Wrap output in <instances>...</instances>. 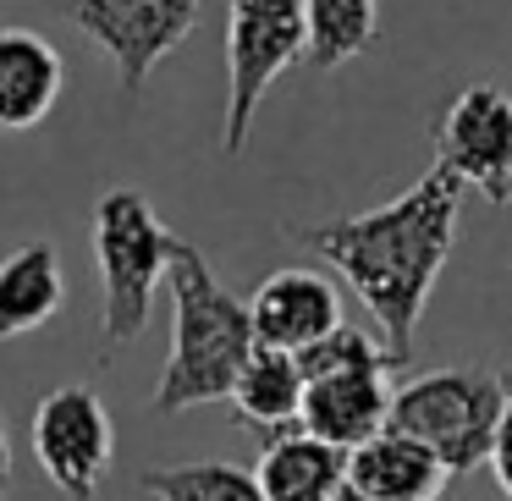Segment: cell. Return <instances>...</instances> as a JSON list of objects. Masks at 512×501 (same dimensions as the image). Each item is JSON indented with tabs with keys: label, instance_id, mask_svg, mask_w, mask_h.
<instances>
[{
	"label": "cell",
	"instance_id": "6da1fadb",
	"mask_svg": "<svg viewBox=\"0 0 512 501\" xmlns=\"http://www.w3.org/2000/svg\"><path fill=\"white\" fill-rule=\"evenodd\" d=\"M457 210H463V182L446 166H430L413 188H402L380 210L287 226V237L303 243L314 259L336 265V276L358 292L369 320L380 325L386 347L408 358L413 325H419L424 303H430L446 259H452Z\"/></svg>",
	"mask_w": 512,
	"mask_h": 501
},
{
	"label": "cell",
	"instance_id": "7a4b0ae2",
	"mask_svg": "<svg viewBox=\"0 0 512 501\" xmlns=\"http://www.w3.org/2000/svg\"><path fill=\"white\" fill-rule=\"evenodd\" d=\"M166 287H171V353H166V369H160L149 408L188 413V408L226 402L248 353L259 347L254 314H248V303L237 292H226V281L215 276L204 248H193L188 237L171 254Z\"/></svg>",
	"mask_w": 512,
	"mask_h": 501
},
{
	"label": "cell",
	"instance_id": "3957f363",
	"mask_svg": "<svg viewBox=\"0 0 512 501\" xmlns=\"http://www.w3.org/2000/svg\"><path fill=\"white\" fill-rule=\"evenodd\" d=\"M182 237L155 215L138 188H111L94 204V265H100V347L138 342L155 314V292L171 276Z\"/></svg>",
	"mask_w": 512,
	"mask_h": 501
},
{
	"label": "cell",
	"instance_id": "277c9868",
	"mask_svg": "<svg viewBox=\"0 0 512 501\" xmlns=\"http://www.w3.org/2000/svg\"><path fill=\"white\" fill-rule=\"evenodd\" d=\"M501 402H507V375L485 364H446L391 391V424L419 435L446 463V474H474L490 463Z\"/></svg>",
	"mask_w": 512,
	"mask_h": 501
},
{
	"label": "cell",
	"instance_id": "5b68a950",
	"mask_svg": "<svg viewBox=\"0 0 512 501\" xmlns=\"http://www.w3.org/2000/svg\"><path fill=\"white\" fill-rule=\"evenodd\" d=\"M292 61H309L303 0H226V116H221L226 155H237L248 144L259 100Z\"/></svg>",
	"mask_w": 512,
	"mask_h": 501
},
{
	"label": "cell",
	"instance_id": "8992f818",
	"mask_svg": "<svg viewBox=\"0 0 512 501\" xmlns=\"http://www.w3.org/2000/svg\"><path fill=\"white\" fill-rule=\"evenodd\" d=\"M56 17H67L94 50L116 67L127 100L144 94L155 67L193 34L199 0H39Z\"/></svg>",
	"mask_w": 512,
	"mask_h": 501
},
{
	"label": "cell",
	"instance_id": "52a82bcc",
	"mask_svg": "<svg viewBox=\"0 0 512 501\" xmlns=\"http://www.w3.org/2000/svg\"><path fill=\"white\" fill-rule=\"evenodd\" d=\"M34 457L45 479L72 501H94L116 457V424L94 386H56L34 408Z\"/></svg>",
	"mask_w": 512,
	"mask_h": 501
},
{
	"label": "cell",
	"instance_id": "ba28073f",
	"mask_svg": "<svg viewBox=\"0 0 512 501\" xmlns=\"http://www.w3.org/2000/svg\"><path fill=\"white\" fill-rule=\"evenodd\" d=\"M435 166L490 204H512V94L496 83H468L435 122Z\"/></svg>",
	"mask_w": 512,
	"mask_h": 501
},
{
	"label": "cell",
	"instance_id": "9c48e42d",
	"mask_svg": "<svg viewBox=\"0 0 512 501\" xmlns=\"http://www.w3.org/2000/svg\"><path fill=\"white\" fill-rule=\"evenodd\" d=\"M248 314H254V336L265 347H287V353H303L320 336H331L342 325V292H336L331 276L320 270L287 265L276 276H265L248 298Z\"/></svg>",
	"mask_w": 512,
	"mask_h": 501
},
{
	"label": "cell",
	"instance_id": "30bf717a",
	"mask_svg": "<svg viewBox=\"0 0 512 501\" xmlns=\"http://www.w3.org/2000/svg\"><path fill=\"white\" fill-rule=\"evenodd\" d=\"M298 424L325 435L342 452L364 446L375 430L391 424V369H331V375H309Z\"/></svg>",
	"mask_w": 512,
	"mask_h": 501
},
{
	"label": "cell",
	"instance_id": "8fae6325",
	"mask_svg": "<svg viewBox=\"0 0 512 501\" xmlns=\"http://www.w3.org/2000/svg\"><path fill=\"white\" fill-rule=\"evenodd\" d=\"M446 479L452 474L441 457L397 424L375 430L364 446L347 452V485L358 501H441Z\"/></svg>",
	"mask_w": 512,
	"mask_h": 501
},
{
	"label": "cell",
	"instance_id": "7c38bea8",
	"mask_svg": "<svg viewBox=\"0 0 512 501\" xmlns=\"http://www.w3.org/2000/svg\"><path fill=\"white\" fill-rule=\"evenodd\" d=\"M254 474L270 501H336L347 490V452L303 424H287L265 435Z\"/></svg>",
	"mask_w": 512,
	"mask_h": 501
},
{
	"label": "cell",
	"instance_id": "4fadbf2b",
	"mask_svg": "<svg viewBox=\"0 0 512 501\" xmlns=\"http://www.w3.org/2000/svg\"><path fill=\"white\" fill-rule=\"evenodd\" d=\"M61 83L67 67L45 34L0 28V127L6 133H28L45 122L61 100Z\"/></svg>",
	"mask_w": 512,
	"mask_h": 501
},
{
	"label": "cell",
	"instance_id": "5bb4252c",
	"mask_svg": "<svg viewBox=\"0 0 512 501\" xmlns=\"http://www.w3.org/2000/svg\"><path fill=\"white\" fill-rule=\"evenodd\" d=\"M61 303H67V270H61L56 243L34 237L0 259V342H17L50 325Z\"/></svg>",
	"mask_w": 512,
	"mask_h": 501
},
{
	"label": "cell",
	"instance_id": "9a60e30c",
	"mask_svg": "<svg viewBox=\"0 0 512 501\" xmlns=\"http://www.w3.org/2000/svg\"><path fill=\"white\" fill-rule=\"evenodd\" d=\"M303 386H309V375H303L298 353L259 342L254 353H248V364H243V375H237V386H232V397H226V402H232L237 424H243V430H254L259 441H265V435L298 424Z\"/></svg>",
	"mask_w": 512,
	"mask_h": 501
},
{
	"label": "cell",
	"instance_id": "2e32d148",
	"mask_svg": "<svg viewBox=\"0 0 512 501\" xmlns=\"http://www.w3.org/2000/svg\"><path fill=\"white\" fill-rule=\"evenodd\" d=\"M303 17L314 72H336L342 61L364 56L380 34V0H303Z\"/></svg>",
	"mask_w": 512,
	"mask_h": 501
},
{
	"label": "cell",
	"instance_id": "e0dca14e",
	"mask_svg": "<svg viewBox=\"0 0 512 501\" xmlns=\"http://www.w3.org/2000/svg\"><path fill=\"white\" fill-rule=\"evenodd\" d=\"M138 490L155 501H270L254 468L243 463H171L144 468Z\"/></svg>",
	"mask_w": 512,
	"mask_h": 501
},
{
	"label": "cell",
	"instance_id": "ac0fdd59",
	"mask_svg": "<svg viewBox=\"0 0 512 501\" xmlns=\"http://www.w3.org/2000/svg\"><path fill=\"white\" fill-rule=\"evenodd\" d=\"M298 364H303V375H331V369H397V364H408V358H397L380 336L358 331V325H336L331 336L303 347Z\"/></svg>",
	"mask_w": 512,
	"mask_h": 501
},
{
	"label": "cell",
	"instance_id": "d6986e66",
	"mask_svg": "<svg viewBox=\"0 0 512 501\" xmlns=\"http://www.w3.org/2000/svg\"><path fill=\"white\" fill-rule=\"evenodd\" d=\"M490 474H496L501 496L512 501V375H507V402H501V419H496V441H490Z\"/></svg>",
	"mask_w": 512,
	"mask_h": 501
},
{
	"label": "cell",
	"instance_id": "ffe728a7",
	"mask_svg": "<svg viewBox=\"0 0 512 501\" xmlns=\"http://www.w3.org/2000/svg\"><path fill=\"white\" fill-rule=\"evenodd\" d=\"M12 496V435H6V419H0V501Z\"/></svg>",
	"mask_w": 512,
	"mask_h": 501
},
{
	"label": "cell",
	"instance_id": "44dd1931",
	"mask_svg": "<svg viewBox=\"0 0 512 501\" xmlns=\"http://www.w3.org/2000/svg\"><path fill=\"white\" fill-rule=\"evenodd\" d=\"M336 501H358V496H353V485H347V490H342V496H336Z\"/></svg>",
	"mask_w": 512,
	"mask_h": 501
}]
</instances>
